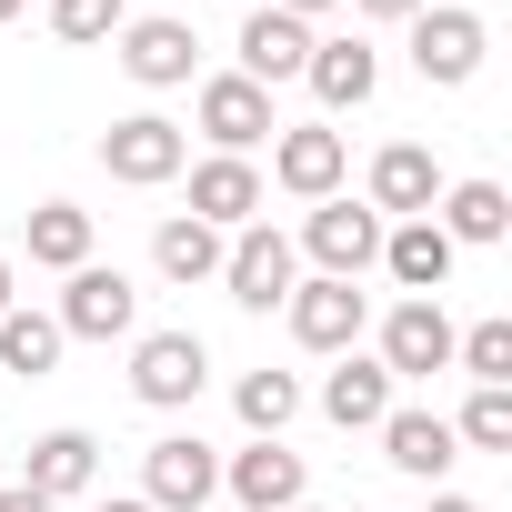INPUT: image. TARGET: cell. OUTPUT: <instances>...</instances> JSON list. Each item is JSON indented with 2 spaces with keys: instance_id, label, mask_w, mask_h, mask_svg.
Wrapping results in <instances>:
<instances>
[{
  "instance_id": "obj_1",
  "label": "cell",
  "mask_w": 512,
  "mask_h": 512,
  "mask_svg": "<svg viewBox=\"0 0 512 512\" xmlns=\"http://www.w3.org/2000/svg\"><path fill=\"white\" fill-rule=\"evenodd\" d=\"M221 282H231V302H241V312H282V302H292V282H302V251H292V231H272V221H241V231L221 241Z\"/></svg>"
},
{
  "instance_id": "obj_2",
  "label": "cell",
  "mask_w": 512,
  "mask_h": 512,
  "mask_svg": "<svg viewBox=\"0 0 512 512\" xmlns=\"http://www.w3.org/2000/svg\"><path fill=\"white\" fill-rule=\"evenodd\" d=\"M382 231H392V221H382L372 201L332 191V201H312V221H302V241H292V251H312L332 282H362V272L382 262Z\"/></svg>"
},
{
  "instance_id": "obj_3",
  "label": "cell",
  "mask_w": 512,
  "mask_h": 512,
  "mask_svg": "<svg viewBox=\"0 0 512 512\" xmlns=\"http://www.w3.org/2000/svg\"><path fill=\"white\" fill-rule=\"evenodd\" d=\"M101 171H111V181H131V191H161V181H181V171H191V131H181V121H161V111H131V121H111V131H101Z\"/></svg>"
},
{
  "instance_id": "obj_4",
  "label": "cell",
  "mask_w": 512,
  "mask_h": 512,
  "mask_svg": "<svg viewBox=\"0 0 512 512\" xmlns=\"http://www.w3.org/2000/svg\"><path fill=\"white\" fill-rule=\"evenodd\" d=\"M402 31H412V71H422L432 91H462V81L482 71V51H492L482 11H432V0H422V11H412Z\"/></svg>"
},
{
  "instance_id": "obj_5",
  "label": "cell",
  "mask_w": 512,
  "mask_h": 512,
  "mask_svg": "<svg viewBox=\"0 0 512 512\" xmlns=\"http://www.w3.org/2000/svg\"><path fill=\"white\" fill-rule=\"evenodd\" d=\"M51 322H61V342H131V322H141V292H131V272H111V262H81Z\"/></svg>"
},
{
  "instance_id": "obj_6",
  "label": "cell",
  "mask_w": 512,
  "mask_h": 512,
  "mask_svg": "<svg viewBox=\"0 0 512 512\" xmlns=\"http://www.w3.org/2000/svg\"><path fill=\"white\" fill-rule=\"evenodd\" d=\"M221 492V452L201 442V432H161L151 452H141V502L151 512H201Z\"/></svg>"
},
{
  "instance_id": "obj_7",
  "label": "cell",
  "mask_w": 512,
  "mask_h": 512,
  "mask_svg": "<svg viewBox=\"0 0 512 512\" xmlns=\"http://www.w3.org/2000/svg\"><path fill=\"white\" fill-rule=\"evenodd\" d=\"M272 181H282L292 201H332V191L352 181V141H342L332 121H292V131H272Z\"/></svg>"
},
{
  "instance_id": "obj_8",
  "label": "cell",
  "mask_w": 512,
  "mask_h": 512,
  "mask_svg": "<svg viewBox=\"0 0 512 512\" xmlns=\"http://www.w3.org/2000/svg\"><path fill=\"white\" fill-rule=\"evenodd\" d=\"M292 342L302 352H362V322H372V302H362V282H332V272H312V282H292Z\"/></svg>"
},
{
  "instance_id": "obj_9",
  "label": "cell",
  "mask_w": 512,
  "mask_h": 512,
  "mask_svg": "<svg viewBox=\"0 0 512 512\" xmlns=\"http://www.w3.org/2000/svg\"><path fill=\"white\" fill-rule=\"evenodd\" d=\"M201 382H211V352H201V332H141V342H131V392H141L151 412H181V402H201Z\"/></svg>"
},
{
  "instance_id": "obj_10",
  "label": "cell",
  "mask_w": 512,
  "mask_h": 512,
  "mask_svg": "<svg viewBox=\"0 0 512 512\" xmlns=\"http://www.w3.org/2000/svg\"><path fill=\"white\" fill-rule=\"evenodd\" d=\"M121 71L141 81V91H181L191 81V61H201V41H191V21L181 11H141V21H121Z\"/></svg>"
},
{
  "instance_id": "obj_11",
  "label": "cell",
  "mask_w": 512,
  "mask_h": 512,
  "mask_svg": "<svg viewBox=\"0 0 512 512\" xmlns=\"http://www.w3.org/2000/svg\"><path fill=\"white\" fill-rule=\"evenodd\" d=\"M372 362H382L392 382H432V372H452V312H442V302H392Z\"/></svg>"
},
{
  "instance_id": "obj_12",
  "label": "cell",
  "mask_w": 512,
  "mask_h": 512,
  "mask_svg": "<svg viewBox=\"0 0 512 512\" xmlns=\"http://www.w3.org/2000/svg\"><path fill=\"white\" fill-rule=\"evenodd\" d=\"M201 131H211V151H231V161H251L282 121H272V91L262 81H241V71H221V81H201Z\"/></svg>"
},
{
  "instance_id": "obj_13",
  "label": "cell",
  "mask_w": 512,
  "mask_h": 512,
  "mask_svg": "<svg viewBox=\"0 0 512 512\" xmlns=\"http://www.w3.org/2000/svg\"><path fill=\"white\" fill-rule=\"evenodd\" d=\"M382 221H422L432 201H442V161L422 151V141H382L372 151V191H362Z\"/></svg>"
},
{
  "instance_id": "obj_14",
  "label": "cell",
  "mask_w": 512,
  "mask_h": 512,
  "mask_svg": "<svg viewBox=\"0 0 512 512\" xmlns=\"http://www.w3.org/2000/svg\"><path fill=\"white\" fill-rule=\"evenodd\" d=\"M452 262H462V251L442 241V221H432V211H422V221H392V231H382V272L402 282V302H442Z\"/></svg>"
},
{
  "instance_id": "obj_15",
  "label": "cell",
  "mask_w": 512,
  "mask_h": 512,
  "mask_svg": "<svg viewBox=\"0 0 512 512\" xmlns=\"http://www.w3.org/2000/svg\"><path fill=\"white\" fill-rule=\"evenodd\" d=\"M262 201H272V181L251 171V161H231V151L191 161V221H211V231H241V221H262Z\"/></svg>"
},
{
  "instance_id": "obj_16",
  "label": "cell",
  "mask_w": 512,
  "mask_h": 512,
  "mask_svg": "<svg viewBox=\"0 0 512 512\" xmlns=\"http://www.w3.org/2000/svg\"><path fill=\"white\" fill-rule=\"evenodd\" d=\"M302 81H312V101H322V111H362V101L382 91V51H372L362 31H342V41H312Z\"/></svg>"
},
{
  "instance_id": "obj_17",
  "label": "cell",
  "mask_w": 512,
  "mask_h": 512,
  "mask_svg": "<svg viewBox=\"0 0 512 512\" xmlns=\"http://www.w3.org/2000/svg\"><path fill=\"white\" fill-rule=\"evenodd\" d=\"M382 462H392V472H412V482H442V472L462 462V442H452V422H442V412L392 402V412H382Z\"/></svg>"
},
{
  "instance_id": "obj_18",
  "label": "cell",
  "mask_w": 512,
  "mask_h": 512,
  "mask_svg": "<svg viewBox=\"0 0 512 512\" xmlns=\"http://www.w3.org/2000/svg\"><path fill=\"white\" fill-rule=\"evenodd\" d=\"M221 492H231L241 512H292V502H302V452H292V442H251V452L221 462Z\"/></svg>"
},
{
  "instance_id": "obj_19",
  "label": "cell",
  "mask_w": 512,
  "mask_h": 512,
  "mask_svg": "<svg viewBox=\"0 0 512 512\" xmlns=\"http://www.w3.org/2000/svg\"><path fill=\"white\" fill-rule=\"evenodd\" d=\"M302 61H312V31L292 21V11H272V0H251V21H241V81H302Z\"/></svg>"
},
{
  "instance_id": "obj_20",
  "label": "cell",
  "mask_w": 512,
  "mask_h": 512,
  "mask_svg": "<svg viewBox=\"0 0 512 512\" xmlns=\"http://www.w3.org/2000/svg\"><path fill=\"white\" fill-rule=\"evenodd\" d=\"M432 221H442L452 251H492V241L512 231V191H502V181H442Z\"/></svg>"
},
{
  "instance_id": "obj_21",
  "label": "cell",
  "mask_w": 512,
  "mask_h": 512,
  "mask_svg": "<svg viewBox=\"0 0 512 512\" xmlns=\"http://www.w3.org/2000/svg\"><path fill=\"white\" fill-rule=\"evenodd\" d=\"M322 412H332L342 432H382V412H392V372H382L372 352H332V382H322Z\"/></svg>"
},
{
  "instance_id": "obj_22",
  "label": "cell",
  "mask_w": 512,
  "mask_h": 512,
  "mask_svg": "<svg viewBox=\"0 0 512 512\" xmlns=\"http://www.w3.org/2000/svg\"><path fill=\"white\" fill-rule=\"evenodd\" d=\"M41 502H71V492H91L101 482V442L81 432V422H61V432H41L31 442V472H21Z\"/></svg>"
},
{
  "instance_id": "obj_23",
  "label": "cell",
  "mask_w": 512,
  "mask_h": 512,
  "mask_svg": "<svg viewBox=\"0 0 512 512\" xmlns=\"http://www.w3.org/2000/svg\"><path fill=\"white\" fill-rule=\"evenodd\" d=\"M221 241H231V231H211V221L171 211V221L151 231V262H161V282H221Z\"/></svg>"
},
{
  "instance_id": "obj_24",
  "label": "cell",
  "mask_w": 512,
  "mask_h": 512,
  "mask_svg": "<svg viewBox=\"0 0 512 512\" xmlns=\"http://www.w3.org/2000/svg\"><path fill=\"white\" fill-rule=\"evenodd\" d=\"M61 352H71V342H61V322H51V312H21V302L0 312V372L41 382V372H61Z\"/></svg>"
},
{
  "instance_id": "obj_25",
  "label": "cell",
  "mask_w": 512,
  "mask_h": 512,
  "mask_svg": "<svg viewBox=\"0 0 512 512\" xmlns=\"http://www.w3.org/2000/svg\"><path fill=\"white\" fill-rule=\"evenodd\" d=\"M231 412H241V422H251V442H282V422H292V412H302V382H292V372H272V362H262V372H241V382H231Z\"/></svg>"
},
{
  "instance_id": "obj_26",
  "label": "cell",
  "mask_w": 512,
  "mask_h": 512,
  "mask_svg": "<svg viewBox=\"0 0 512 512\" xmlns=\"http://www.w3.org/2000/svg\"><path fill=\"white\" fill-rule=\"evenodd\" d=\"M31 262L41 272H81L91 262V211L81 201H41L31 211Z\"/></svg>"
},
{
  "instance_id": "obj_27",
  "label": "cell",
  "mask_w": 512,
  "mask_h": 512,
  "mask_svg": "<svg viewBox=\"0 0 512 512\" xmlns=\"http://www.w3.org/2000/svg\"><path fill=\"white\" fill-rule=\"evenodd\" d=\"M452 442H472V452H512V382H472Z\"/></svg>"
},
{
  "instance_id": "obj_28",
  "label": "cell",
  "mask_w": 512,
  "mask_h": 512,
  "mask_svg": "<svg viewBox=\"0 0 512 512\" xmlns=\"http://www.w3.org/2000/svg\"><path fill=\"white\" fill-rule=\"evenodd\" d=\"M452 372H472V382H512V322L492 312V322L452 332Z\"/></svg>"
},
{
  "instance_id": "obj_29",
  "label": "cell",
  "mask_w": 512,
  "mask_h": 512,
  "mask_svg": "<svg viewBox=\"0 0 512 512\" xmlns=\"http://www.w3.org/2000/svg\"><path fill=\"white\" fill-rule=\"evenodd\" d=\"M121 21H131V0H51V31H61L71 51H91V41H121Z\"/></svg>"
},
{
  "instance_id": "obj_30",
  "label": "cell",
  "mask_w": 512,
  "mask_h": 512,
  "mask_svg": "<svg viewBox=\"0 0 512 512\" xmlns=\"http://www.w3.org/2000/svg\"><path fill=\"white\" fill-rule=\"evenodd\" d=\"M272 11H292V21H302V31H312V21H322V11H342V0H272Z\"/></svg>"
},
{
  "instance_id": "obj_31",
  "label": "cell",
  "mask_w": 512,
  "mask_h": 512,
  "mask_svg": "<svg viewBox=\"0 0 512 512\" xmlns=\"http://www.w3.org/2000/svg\"><path fill=\"white\" fill-rule=\"evenodd\" d=\"M352 11H372V21H412L422 0H352Z\"/></svg>"
},
{
  "instance_id": "obj_32",
  "label": "cell",
  "mask_w": 512,
  "mask_h": 512,
  "mask_svg": "<svg viewBox=\"0 0 512 512\" xmlns=\"http://www.w3.org/2000/svg\"><path fill=\"white\" fill-rule=\"evenodd\" d=\"M0 512H51V502H41L31 482H11V492H0Z\"/></svg>"
},
{
  "instance_id": "obj_33",
  "label": "cell",
  "mask_w": 512,
  "mask_h": 512,
  "mask_svg": "<svg viewBox=\"0 0 512 512\" xmlns=\"http://www.w3.org/2000/svg\"><path fill=\"white\" fill-rule=\"evenodd\" d=\"M422 512H482V502H462V492H432V502H422Z\"/></svg>"
},
{
  "instance_id": "obj_34",
  "label": "cell",
  "mask_w": 512,
  "mask_h": 512,
  "mask_svg": "<svg viewBox=\"0 0 512 512\" xmlns=\"http://www.w3.org/2000/svg\"><path fill=\"white\" fill-rule=\"evenodd\" d=\"M91 512H151V502H141V492H111V502H91Z\"/></svg>"
},
{
  "instance_id": "obj_35",
  "label": "cell",
  "mask_w": 512,
  "mask_h": 512,
  "mask_svg": "<svg viewBox=\"0 0 512 512\" xmlns=\"http://www.w3.org/2000/svg\"><path fill=\"white\" fill-rule=\"evenodd\" d=\"M11 302H21V282H11V262H0V312H11Z\"/></svg>"
},
{
  "instance_id": "obj_36",
  "label": "cell",
  "mask_w": 512,
  "mask_h": 512,
  "mask_svg": "<svg viewBox=\"0 0 512 512\" xmlns=\"http://www.w3.org/2000/svg\"><path fill=\"white\" fill-rule=\"evenodd\" d=\"M21 11H31V0H0V21H21Z\"/></svg>"
},
{
  "instance_id": "obj_37",
  "label": "cell",
  "mask_w": 512,
  "mask_h": 512,
  "mask_svg": "<svg viewBox=\"0 0 512 512\" xmlns=\"http://www.w3.org/2000/svg\"><path fill=\"white\" fill-rule=\"evenodd\" d=\"M292 512H322V502H292Z\"/></svg>"
},
{
  "instance_id": "obj_38",
  "label": "cell",
  "mask_w": 512,
  "mask_h": 512,
  "mask_svg": "<svg viewBox=\"0 0 512 512\" xmlns=\"http://www.w3.org/2000/svg\"><path fill=\"white\" fill-rule=\"evenodd\" d=\"M151 11H171V0H151Z\"/></svg>"
}]
</instances>
